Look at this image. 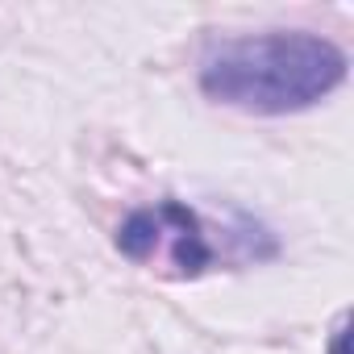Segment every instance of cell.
<instances>
[{"label":"cell","instance_id":"2","mask_svg":"<svg viewBox=\"0 0 354 354\" xmlns=\"http://www.w3.org/2000/svg\"><path fill=\"white\" fill-rule=\"evenodd\" d=\"M158 217H162V230L175 234V246H171L175 267H180L184 275H201V271L213 263V246H209V238H205L201 217H196L188 205H180V201H162V205H158Z\"/></svg>","mask_w":354,"mask_h":354},{"label":"cell","instance_id":"4","mask_svg":"<svg viewBox=\"0 0 354 354\" xmlns=\"http://www.w3.org/2000/svg\"><path fill=\"white\" fill-rule=\"evenodd\" d=\"M346 325H350V317L342 313V317H337V325H333V333H329V354H346V337H350V333H346Z\"/></svg>","mask_w":354,"mask_h":354},{"label":"cell","instance_id":"3","mask_svg":"<svg viewBox=\"0 0 354 354\" xmlns=\"http://www.w3.org/2000/svg\"><path fill=\"white\" fill-rule=\"evenodd\" d=\"M162 242V217H158V205L154 209H133L121 225H117V250L133 263H146Z\"/></svg>","mask_w":354,"mask_h":354},{"label":"cell","instance_id":"1","mask_svg":"<svg viewBox=\"0 0 354 354\" xmlns=\"http://www.w3.org/2000/svg\"><path fill=\"white\" fill-rule=\"evenodd\" d=\"M350 75L337 42L313 30H263L221 38L205 50L201 92L246 117H292L329 100Z\"/></svg>","mask_w":354,"mask_h":354}]
</instances>
